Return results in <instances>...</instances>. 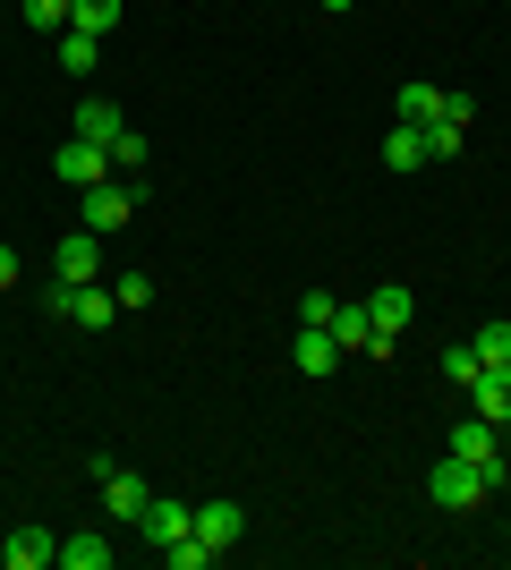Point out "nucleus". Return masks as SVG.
I'll return each mask as SVG.
<instances>
[{
	"label": "nucleus",
	"mask_w": 511,
	"mask_h": 570,
	"mask_svg": "<svg viewBox=\"0 0 511 570\" xmlns=\"http://www.w3.org/2000/svg\"><path fill=\"white\" fill-rule=\"evenodd\" d=\"M426 494H435L443 511H478V502L494 494V476H487V469H469V460H452V452H443V469L426 476Z\"/></svg>",
	"instance_id": "f257e3e1"
},
{
	"label": "nucleus",
	"mask_w": 511,
	"mask_h": 570,
	"mask_svg": "<svg viewBox=\"0 0 511 570\" xmlns=\"http://www.w3.org/2000/svg\"><path fill=\"white\" fill-rule=\"evenodd\" d=\"M51 179L86 196V188H102V179H111V154H102V145H86V137H69L60 154H51Z\"/></svg>",
	"instance_id": "f03ea898"
},
{
	"label": "nucleus",
	"mask_w": 511,
	"mask_h": 570,
	"mask_svg": "<svg viewBox=\"0 0 511 570\" xmlns=\"http://www.w3.org/2000/svg\"><path fill=\"white\" fill-rule=\"evenodd\" d=\"M95 476H102V511H111V520H120V528H137V520H146V476H128L120 469V460H95Z\"/></svg>",
	"instance_id": "7ed1b4c3"
},
{
	"label": "nucleus",
	"mask_w": 511,
	"mask_h": 570,
	"mask_svg": "<svg viewBox=\"0 0 511 570\" xmlns=\"http://www.w3.org/2000/svg\"><path fill=\"white\" fill-rule=\"evenodd\" d=\"M452 460H469V469H487L494 476V485H503V443H494V426H487V417H478V409H469V417H461V426H452Z\"/></svg>",
	"instance_id": "20e7f679"
},
{
	"label": "nucleus",
	"mask_w": 511,
	"mask_h": 570,
	"mask_svg": "<svg viewBox=\"0 0 511 570\" xmlns=\"http://www.w3.org/2000/svg\"><path fill=\"white\" fill-rule=\"evenodd\" d=\"M324 333H333L341 350H358V357H392V341L375 333V315H366V298H341V307H333V324H324Z\"/></svg>",
	"instance_id": "39448f33"
},
{
	"label": "nucleus",
	"mask_w": 511,
	"mask_h": 570,
	"mask_svg": "<svg viewBox=\"0 0 511 570\" xmlns=\"http://www.w3.org/2000/svg\"><path fill=\"white\" fill-rule=\"evenodd\" d=\"M469 119H478V102H469V95H443V119L426 128V163H461V137H469Z\"/></svg>",
	"instance_id": "423d86ee"
},
{
	"label": "nucleus",
	"mask_w": 511,
	"mask_h": 570,
	"mask_svg": "<svg viewBox=\"0 0 511 570\" xmlns=\"http://www.w3.org/2000/svg\"><path fill=\"white\" fill-rule=\"evenodd\" d=\"M51 273H60V282H77V289L102 282V238H95V230H69L60 247H51Z\"/></svg>",
	"instance_id": "0eeeda50"
},
{
	"label": "nucleus",
	"mask_w": 511,
	"mask_h": 570,
	"mask_svg": "<svg viewBox=\"0 0 511 570\" xmlns=\"http://www.w3.org/2000/svg\"><path fill=\"white\" fill-rule=\"evenodd\" d=\"M128 214H137V196H128L120 179H102V188H86V222H77V230L111 238V230H128Z\"/></svg>",
	"instance_id": "6e6552de"
},
{
	"label": "nucleus",
	"mask_w": 511,
	"mask_h": 570,
	"mask_svg": "<svg viewBox=\"0 0 511 570\" xmlns=\"http://www.w3.org/2000/svg\"><path fill=\"white\" fill-rule=\"evenodd\" d=\"M196 537H205L214 553H230L247 537V511H239V502H196Z\"/></svg>",
	"instance_id": "1a4fd4ad"
},
{
	"label": "nucleus",
	"mask_w": 511,
	"mask_h": 570,
	"mask_svg": "<svg viewBox=\"0 0 511 570\" xmlns=\"http://www.w3.org/2000/svg\"><path fill=\"white\" fill-rule=\"evenodd\" d=\"M77 137H86V145H102V154H111V145L128 137V119H120V102H102V95H86V102H77Z\"/></svg>",
	"instance_id": "9d476101"
},
{
	"label": "nucleus",
	"mask_w": 511,
	"mask_h": 570,
	"mask_svg": "<svg viewBox=\"0 0 511 570\" xmlns=\"http://www.w3.org/2000/svg\"><path fill=\"white\" fill-rule=\"evenodd\" d=\"M0 562H9V570H51V562H60V537H51V528H18V537L0 546Z\"/></svg>",
	"instance_id": "9b49d317"
},
{
	"label": "nucleus",
	"mask_w": 511,
	"mask_h": 570,
	"mask_svg": "<svg viewBox=\"0 0 511 570\" xmlns=\"http://www.w3.org/2000/svg\"><path fill=\"white\" fill-rule=\"evenodd\" d=\"M469 409H478L487 426H511V366H487V375L469 383Z\"/></svg>",
	"instance_id": "f8f14e48"
},
{
	"label": "nucleus",
	"mask_w": 511,
	"mask_h": 570,
	"mask_svg": "<svg viewBox=\"0 0 511 570\" xmlns=\"http://www.w3.org/2000/svg\"><path fill=\"white\" fill-rule=\"evenodd\" d=\"M366 315H375V333H384V341H401V333H410V315H417V298L401 282H384L375 298H366Z\"/></svg>",
	"instance_id": "ddd939ff"
},
{
	"label": "nucleus",
	"mask_w": 511,
	"mask_h": 570,
	"mask_svg": "<svg viewBox=\"0 0 511 570\" xmlns=\"http://www.w3.org/2000/svg\"><path fill=\"white\" fill-rule=\"evenodd\" d=\"M137 528H146L154 546H179V537L196 528V511H188V502H170V494H154V502H146V520H137Z\"/></svg>",
	"instance_id": "4468645a"
},
{
	"label": "nucleus",
	"mask_w": 511,
	"mask_h": 570,
	"mask_svg": "<svg viewBox=\"0 0 511 570\" xmlns=\"http://www.w3.org/2000/svg\"><path fill=\"white\" fill-rule=\"evenodd\" d=\"M291 366H298V375H333V366H341V341L324 333V324H307V333L291 341Z\"/></svg>",
	"instance_id": "2eb2a0df"
},
{
	"label": "nucleus",
	"mask_w": 511,
	"mask_h": 570,
	"mask_svg": "<svg viewBox=\"0 0 511 570\" xmlns=\"http://www.w3.org/2000/svg\"><path fill=\"white\" fill-rule=\"evenodd\" d=\"M111 315H120V298H111V289H102V282H86V289H77V298H69V324H77V333H102Z\"/></svg>",
	"instance_id": "dca6fc26"
},
{
	"label": "nucleus",
	"mask_w": 511,
	"mask_h": 570,
	"mask_svg": "<svg viewBox=\"0 0 511 570\" xmlns=\"http://www.w3.org/2000/svg\"><path fill=\"white\" fill-rule=\"evenodd\" d=\"M60 570H111V537L86 528V537H60Z\"/></svg>",
	"instance_id": "f3484780"
},
{
	"label": "nucleus",
	"mask_w": 511,
	"mask_h": 570,
	"mask_svg": "<svg viewBox=\"0 0 511 570\" xmlns=\"http://www.w3.org/2000/svg\"><path fill=\"white\" fill-rule=\"evenodd\" d=\"M95 60H102V35H86V26H60V69H69V77H95Z\"/></svg>",
	"instance_id": "a211bd4d"
},
{
	"label": "nucleus",
	"mask_w": 511,
	"mask_h": 570,
	"mask_svg": "<svg viewBox=\"0 0 511 570\" xmlns=\"http://www.w3.org/2000/svg\"><path fill=\"white\" fill-rule=\"evenodd\" d=\"M435 119H443V86H426V77L401 86V128H435Z\"/></svg>",
	"instance_id": "6ab92c4d"
},
{
	"label": "nucleus",
	"mask_w": 511,
	"mask_h": 570,
	"mask_svg": "<svg viewBox=\"0 0 511 570\" xmlns=\"http://www.w3.org/2000/svg\"><path fill=\"white\" fill-rule=\"evenodd\" d=\"M384 170H426V128H392L384 137Z\"/></svg>",
	"instance_id": "aec40b11"
},
{
	"label": "nucleus",
	"mask_w": 511,
	"mask_h": 570,
	"mask_svg": "<svg viewBox=\"0 0 511 570\" xmlns=\"http://www.w3.org/2000/svg\"><path fill=\"white\" fill-rule=\"evenodd\" d=\"M18 18L35 26V35H60V26L77 18V0H18Z\"/></svg>",
	"instance_id": "412c9836"
},
{
	"label": "nucleus",
	"mask_w": 511,
	"mask_h": 570,
	"mask_svg": "<svg viewBox=\"0 0 511 570\" xmlns=\"http://www.w3.org/2000/svg\"><path fill=\"white\" fill-rule=\"evenodd\" d=\"M443 375L461 383V392H469L478 375H487V357H478V341H452V350H443Z\"/></svg>",
	"instance_id": "4be33fe9"
},
{
	"label": "nucleus",
	"mask_w": 511,
	"mask_h": 570,
	"mask_svg": "<svg viewBox=\"0 0 511 570\" xmlns=\"http://www.w3.org/2000/svg\"><path fill=\"white\" fill-rule=\"evenodd\" d=\"M163 562H170V570H205V562H214V546H205V537H196V528H188L179 546H163Z\"/></svg>",
	"instance_id": "5701e85b"
},
{
	"label": "nucleus",
	"mask_w": 511,
	"mask_h": 570,
	"mask_svg": "<svg viewBox=\"0 0 511 570\" xmlns=\"http://www.w3.org/2000/svg\"><path fill=\"white\" fill-rule=\"evenodd\" d=\"M69 26H86V35H111L120 26V0H77V18Z\"/></svg>",
	"instance_id": "b1692460"
},
{
	"label": "nucleus",
	"mask_w": 511,
	"mask_h": 570,
	"mask_svg": "<svg viewBox=\"0 0 511 570\" xmlns=\"http://www.w3.org/2000/svg\"><path fill=\"white\" fill-rule=\"evenodd\" d=\"M478 357H487V366H511V324H487V333H478Z\"/></svg>",
	"instance_id": "393cba45"
},
{
	"label": "nucleus",
	"mask_w": 511,
	"mask_h": 570,
	"mask_svg": "<svg viewBox=\"0 0 511 570\" xmlns=\"http://www.w3.org/2000/svg\"><path fill=\"white\" fill-rule=\"evenodd\" d=\"M111 298H120V307H146V298H154V273H120V289H111Z\"/></svg>",
	"instance_id": "a878e982"
},
{
	"label": "nucleus",
	"mask_w": 511,
	"mask_h": 570,
	"mask_svg": "<svg viewBox=\"0 0 511 570\" xmlns=\"http://www.w3.org/2000/svg\"><path fill=\"white\" fill-rule=\"evenodd\" d=\"M333 307H341L333 289H307V298H298V315H307V324H333Z\"/></svg>",
	"instance_id": "bb28decb"
},
{
	"label": "nucleus",
	"mask_w": 511,
	"mask_h": 570,
	"mask_svg": "<svg viewBox=\"0 0 511 570\" xmlns=\"http://www.w3.org/2000/svg\"><path fill=\"white\" fill-rule=\"evenodd\" d=\"M137 163H146V137H137V128H128V137L111 145V170H137Z\"/></svg>",
	"instance_id": "cd10ccee"
},
{
	"label": "nucleus",
	"mask_w": 511,
	"mask_h": 570,
	"mask_svg": "<svg viewBox=\"0 0 511 570\" xmlns=\"http://www.w3.org/2000/svg\"><path fill=\"white\" fill-rule=\"evenodd\" d=\"M18 282V247H9V238H0V289Z\"/></svg>",
	"instance_id": "c85d7f7f"
},
{
	"label": "nucleus",
	"mask_w": 511,
	"mask_h": 570,
	"mask_svg": "<svg viewBox=\"0 0 511 570\" xmlns=\"http://www.w3.org/2000/svg\"><path fill=\"white\" fill-rule=\"evenodd\" d=\"M324 9H358V0H324Z\"/></svg>",
	"instance_id": "c756f323"
},
{
	"label": "nucleus",
	"mask_w": 511,
	"mask_h": 570,
	"mask_svg": "<svg viewBox=\"0 0 511 570\" xmlns=\"http://www.w3.org/2000/svg\"><path fill=\"white\" fill-rule=\"evenodd\" d=\"M0 546H9V537H0Z\"/></svg>",
	"instance_id": "7c9ffc66"
},
{
	"label": "nucleus",
	"mask_w": 511,
	"mask_h": 570,
	"mask_svg": "<svg viewBox=\"0 0 511 570\" xmlns=\"http://www.w3.org/2000/svg\"><path fill=\"white\" fill-rule=\"evenodd\" d=\"M503 546H511V537H503Z\"/></svg>",
	"instance_id": "2f4dec72"
}]
</instances>
